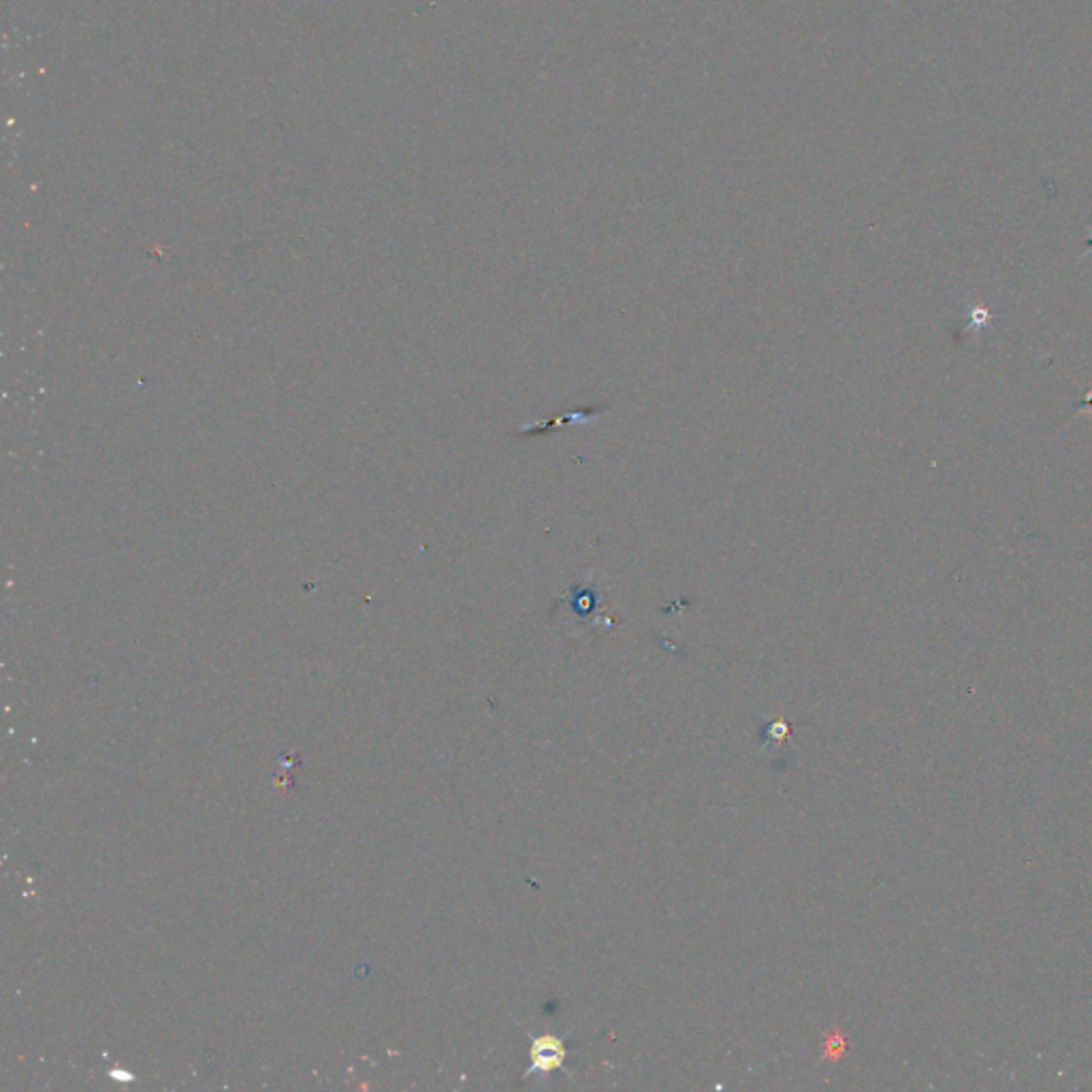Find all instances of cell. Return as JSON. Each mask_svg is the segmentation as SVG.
Here are the masks:
<instances>
[{
    "mask_svg": "<svg viewBox=\"0 0 1092 1092\" xmlns=\"http://www.w3.org/2000/svg\"><path fill=\"white\" fill-rule=\"evenodd\" d=\"M531 1066H529V1075L531 1073H551L562 1069V1065L565 1061V1048L562 1044V1039L551 1037V1035H545V1037H538L533 1039L531 1044Z\"/></svg>",
    "mask_w": 1092,
    "mask_h": 1092,
    "instance_id": "1",
    "label": "cell"
}]
</instances>
